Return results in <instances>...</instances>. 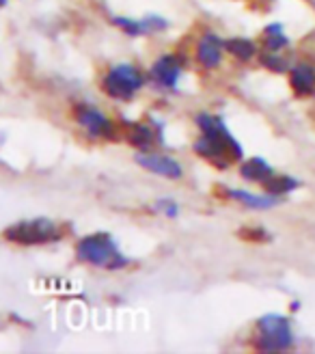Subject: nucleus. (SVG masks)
I'll use <instances>...</instances> for the list:
<instances>
[{
	"instance_id": "obj_1",
	"label": "nucleus",
	"mask_w": 315,
	"mask_h": 354,
	"mask_svg": "<svg viewBox=\"0 0 315 354\" xmlns=\"http://www.w3.org/2000/svg\"><path fill=\"white\" fill-rule=\"evenodd\" d=\"M197 123L203 132V136L195 145L197 153L207 158L209 162H216L218 167H229L242 156L240 145L229 136V132H227L222 119L214 115H199Z\"/></svg>"
},
{
	"instance_id": "obj_2",
	"label": "nucleus",
	"mask_w": 315,
	"mask_h": 354,
	"mask_svg": "<svg viewBox=\"0 0 315 354\" xmlns=\"http://www.w3.org/2000/svg\"><path fill=\"white\" fill-rule=\"evenodd\" d=\"M78 259L93 263L97 268H124L128 259L119 253L117 244L111 236L106 234H95V236H86L78 242Z\"/></svg>"
},
{
	"instance_id": "obj_3",
	"label": "nucleus",
	"mask_w": 315,
	"mask_h": 354,
	"mask_svg": "<svg viewBox=\"0 0 315 354\" xmlns=\"http://www.w3.org/2000/svg\"><path fill=\"white\" fill-rule=\"evenodd\" d=\"M255 346L264 352H281L294 346V335L287 317L283 315H264L257 322V342Z\"/></svg>"
},
{
	"instance_id": "obj_4",
	"label": "nucleus",
	"mask_w": 315,
	"mask_h": 354,
	"mask_svg": "<svg viewBox=\"0 0 315 354\" xmlns=\"http://www.w3.org/2000/svg\"><path fill=\"white\" fill-rule=\"evenodd\" d=\"M5 238L15 244L32 246V244H46L52 240H59L61 232L55 223H50L46 218H37V221H24V223L9 227L5 232Z\"/></svg>"
},
{
	"instance_id": "obj_5",
	"label": "nucleus",
	"mask_w": 315,
	"mask_h": 354,
	"mask_svg": "<svg viewBox=\"0 0 315 354\" xmlns=\"http://www.w3.org/2000/svg\"><path fill=\"white\" fill-rule=\"evenodd\" d=\"M143 86V74L130 63H119L108 69L104 78V88L115 100H130Z\"/></svg>"
},
{
	"instance_id": "obj_6",
	"label": "nucleus",
	"mask_w": 315,
	"mask_h": 354,
	"mask_svg": "<svg viewBox=\"0 0 315 354\" xmlns=\"http://www.w3.org/2000/svg\"><path fill=\"white\" fill-rule=\"evenodd\" d=\"M76 121L80 123V128H84L93 136L115 138V132H117L115 123L104 117L97 109H93V106H78V109H76Z\"/></svg>"
},
{
	"instance_id": "obj_7",
	"label": "nucleus",
	"mask_w": 315,
	"mask_h": 354,
	"mask_svg": "<svg viewBox=\"0 0 315 354\" xmlns=\"http://www.w3.org/2000/svg\"><path fill=\"white\" fill-rule=\"evenodd\" d=\"M136 162L141 165L143 169L158 173V175H164V177H173V180H180L182 177V167L175 158L169 156H155V153H138L136 156Z\"/></svg>"
},
{
	"instance_id": "obj_8",
	"label": "nucleus",
	"mask_w": 315,
	"mask_h": 354,
	"mask_svg": "<svg viewBox=\"0 0 315 354\" xmlns=\"http://www.w3.org/2000/svg\"><path fill=\"white\" fill-rule=\"evenodd\" d=\"M180 72H182V65H180L178 57H162L151 67V78L166 88H173L180 80Z\"/></svg>"
},
{
	"instance_id": "obj_9",
	"label": "nucleus",
	"mask_w": 315,
	"mask_h": 354,
	"mask_svg": "<svg viewBox=\"0 0 315 354\" xmlns=\"http://www.w3.org/2000/svg\"><path fill=\"white\" fill-rule=\"evenodd\" d=\"M197 59L201 65L205 67H218L222 61V44L216 35H205V37L199 41V50H197Z\"/></svg>"
},
{
	"instance_id": "obj_10",
	"label": "nucleus",
	"mask_w": 315,
	"mask_h": 354,
	"mask_svg": "<svg viewBox=\"0 0 315 354\" xmlns=\"http://www.w3.org/2000/svg\"><path fill=\"white\" fill-rule=\"evenodd\" d=\"M292 86L298 95L315 93V69L307 63H300L292 69Z\"/></svg>"
},
{
	"instance_id": "obj_11",
	"label": "nucleus",
	"mask_w": 315,
	"mask_h": 354,
	"mask_svg": "<svg viewBox=\"0 0 315 354\" xmlns=\"http://www.w3.org/2000/svg\"><path fill=\"white\" fill-rule=\"evenodd\" d=\"M231 199L240 201V203H247L255 209H268V207H274L278 203V197L276 194H253V192H247V190H229Z\"/></svg>"
},
{
	"instance_id": "obj_12",
	"label": "nucleus",
	"mask_w": 315,
	"mask_h": 354,
	"mask_svg": "<svg viewBox=\"0 0 315 354\" xmlns=\"http://www.w3.org/2000/svg\"><path fill=\"white\" fill-rule=\"evenodd\" d=\"M240 173H242L244 180H249V182H261V184H264L266 180H270V177L274 175L272 167L266 160H261V158H253V160L244 162L242 169H240Z\"/></svg>"
},
{
	"instance_id": "obj_13",
	"label": "nucleus",
	"mask_w": 315,
	"mask_h": 354,
	"mask_svg": "<svg viewBox=\"0 0 315 354\" xmlns=\"http://www.w3.org/2000/svg\"><path fill=\"white\" fill-rule=\"evenodd\" d=\"M222 48L229 52V55H233L236 59H242V61H249L257 52L255 44L249 39H229V41L222 44Z\"/></svg>"
},
{
	"instance_id": "obj_14",
	"label": "nucleus",
	"mask_w": 315,
	"mask_h": 354,
	"mask_svg": "<svg viewBox=\"0 0 315 354\" xmlns=\"http://www.w3.org/2000/svg\"><path fill=\"white\" fill-rule=\"evenodd\" d=\"M130 143L138 149H149L151 143H153V132L149 130V126H143V123H138V126H132L130 130Z\"/></svg>"
},
{
	"instance_id": "obj_15",
	"label": "nucleus",
	"mask_w": 315,
	"mask_h": 354,
	"mask_svg": "<svg viewBox=\"0 0 315 354\" xmlns=\"http://www.w3.org/2000/svg\"><path fill=\"white\" fill-rule=\"evenodd\" d=\"M264 186H266V190L270 192V194H276V197H281V194H285V192H292L296 186H298V182L294 180V177H270V180H266L264 182Z\"/></svg>"
},
{
	"instance_id": "obj_16",
	"label": "nucleus",
	"mask_w": 315,
	"mask_h": 354,
	"mask_svg": "<svg viewBox=\"0 0 315 354\" xmlns=\"http://www.w3.org/2000/svg\"><path fill=\"white\" fill-rule=\"evenodd\" d=\"M115 24L119 28H124L126 32H130V35H143V32H147V28H145L143 22L128 20V17H115Z\"/></svg>"
},
{
	"instance_id": "obj_17",
	"label": "nucleus",
	"mask_w": 315,
	"mask_h": 354,
	"mask_svg": "<svg viewBox=\"0 0 315 354\" xmlns=\"http://www.w3.org/2000/svg\"><path fill=\"white\" fill-rule=\"evenodd\" d=\"M261 63H264L268 69H272V72H285V69H287L285 59L278 57V55H266V57H261Z\"/></svg>"
},
{
	"instance_id": "obj_18",
	"label": "nucleus",
	"mask_w": 315,
	"mask_h": 354,
	"mask_svg": "<svg viewBox=\"0 0 315 354\" xmlns=\"http://www.w3.org/2000/svg\"><path fill=\"white\" fill-rule=\"evenodd\" d=\"M266 46H268V50H278V48L287 46V39L283 37L281 32H270V37H268Z\"/></svg>"
},
{
	"instance_id": "obj_19",
	"label": "nucleus",
	"mask_w": 315,
	"mask_h": 354,
	"mask_svg": "<svg viewBox=\"0 0 315 354\" xmlns=\"http://www.w3.org/2000/svg\"><path fill=\"white\" fill-rule=\"evenodd\" d=\"M155 209H164V214L166 216H178V205H175L171 199H162V201H158L155 203Z\"/></svg>"
},
{
	"instance_id": "obj_20",
	"label": "nucleus",
	"mask_w": 315,
	"mask_h": 354,
	"mask_svg": "<svg viewBox=\"0 0 315 354\" xmlns=\"http://www.w3.org/2000/svg\"><path fill=\"white\" fill-rule=\"evenodd\" d=\"M0 5H5V0H0Z\"/></svg>"
}]
</instances>
